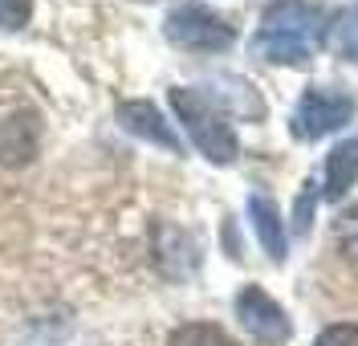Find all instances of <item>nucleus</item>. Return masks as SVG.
<instances>
[{
  "label": "nucleus",
  "instance_id": "obj_6",
  "mask_svg": "<svg viewBox=\"0 0 358 346\" xmlns=\"http://www.w3.org/2000/svg\"><path fill=\"white\" fill-rule=\"evenodd\" d=\"M118 127L131 131L134 138H147V143H155L163 151H171V155L183 151L179 135L171 131V122L159 115L155 102H122V106H118Z\"/></svg>",
  "mask_w": 358,
  "mask_h": 346
},
{
  "label": "nucleus",
  "instance_id": "obj_5",
  "mask_svg": "<svg viewBox=\"0 0 358 346\" xmlns=\"http://www.w3.org/2000/svg\"><path fill=\"white\" fill-rule=\"evenodd\" d=\"M236 318H241V326H245L252 338H261V343H268V346H281L289 338V318H285V310L268 298L261 285H245V289L236 294Z\"/></svg>",
  "mask_w": 358,
  "mask_h": 346
},
{
  "label": "nucleus",
  "instance_id": "obj_2",
  "mask_svg": "<svg viewBox=\"0 0 358 346\" xmlns=\"http://www.w3.org/2000/svg\"><path fill=\"white\" fill-rule=\"evenodd\" d=\"M171 110L179 115V122L187 127L192 143L200 147V155L216 167H228L241 155V138L232 131V122L216 106V98H208L203 90H187V86H176L171 90Z\"/></svg>",
  "mask_w": 358,
  "mask_h": 346
},
{
  "label": "nucleus",
  "instance_id": "obj_4",
  "mask_svg": "<svg viewBox=\"0 0 358 346\" xmlns=\"http://www.w3.org/2000/svg\"><path fill=\"white\" fill-rule=\"evenodd\" d=\"M350 118H355V98L346 90L310 86V90L297 98V106H293L289 131L297 143H317V138H326L330 131H342Z\"/></svg>",
  "mask_w": 358,
  "mask_h": 346
},
{
  "label": "nucleus",
  "instance_id": "obj_10",
  "mask_svg": "<svg viewBox=\"0 0 358 346\" xmlns=\"http://www.w3.org/2000/svg\"><path fill=\"white\" fill-rule=\"evenodd\" d=\"M167 346H236V343L212 322H187L179 330H171V343Z\"/></svg>",
  "mask_w": 358,
  "mask_h": 346
},
{
  "label": "nucleus",
  "instance_id": "obj_7",
  "mask_svg": "<svg viewBox=\"0 0 358 346\" xmlns=\"http://www.w3.org/2000/svg\"><path fill=\"white\" fill-rule=\"evenodd\" d=\"M248 220H252L257 240L265 245V253L273 257V261H285L289 240H285L281 212H277V204H273V196H265V192H252V196H248Z\"/></svg>",
  "mask_w": 358,
  "mask_h": 346
},
{
  "label": "nucleus",
  "instance_id": "obj_11",
  "mask_svg": "<svg viewBox=\"0 0 358 346\" xmlns=\"http://www.w3.org/2000/svg\"><path fill=\"white\" fill-rule=\"evenodd\" d=\"M334 236H338V249L346 257H355L358 261V204H350L342 216H338L334 224Z\"/></svg>",
  "mask_w": 358,
  "mask_h": 346
},
{
  "label": "nucleus",
  "instance_id": "obj_3",
  "mask_svg": "<svg viewBox=\"0 0 358 346\" xmlns=\"http://www.w3.org/2000/svg\"><path fill=\"white\" fill-rule=\"evenodd\" d=\"M163 33H167L171 45L187 49V53H224L236 41V29L224 21L220 13H212L208 4H196V0L176 4L163 21Z\"/></svg>",
  "mask_w": 358,
  "mask_h": 346
},
{
  "label": "nucleus",
  "instance_id": "obj_1",
  "mask_svg": "<svg viewBox=\"0 0 358 346\" xmlns=\"http://www.w3.org/2000/svg\"><path fill=\"white\" fill-rule=\"evenodd\" d=\"M326 45V13L310 0H273L248 41V53L268 66H310Z\"/></svg>",
  "mask_w": 358,
  "mask_h": 346
},
{
  "label": "nucleus",
  "instance_id": "obj_14",
  "mask_svg": "<svg viewBox=\"0 0 358 346\" xmlns=\"http://www.w3.org/2000/svg\"><path fill=\"white\" fill-rule=\"evenodd\" d=\"M310 212H313V184L301 187V204H293V229H297V236H306L310 232Z\"/></svg>",
  "mask_w": 358,
  "mask_h": 346
},
{
  "label": "nucleus",
  "instance_id": "obj_12",
  "mask_svg": "<svg viewBox=\"0 0 358 346\" xmlns=\"http://www.w3.org/2000/svg\"><path fill=\"white\" fill-rule=\"evenodd\" d=\"M313 346H358V326H355V322H334V326H326V330L313 338Z\"/></svg>",
  "mask_w": 358,
  "mask_h": 346
},
{
  "label": "nucleus",
  "instance_id": "obj_9",
  "mask_svg": "<svg viewBox=\"0 0 358 346\" xmlns=\"http://www.w3.org/2000/svg\"><path fill=\"white\" fill-rule=\"evenodd\" d=\"M326 45L334 49L338 57L358 62V4L338 8V17L326 24Z\"/></svg>",
  "mask_w": 358,
  "mask_h": 346
},
{
  "label": "nucleus",
  "instance_id": "obj_8",
  "mask_svg": "<svg viewBox=\"0 0 358 346\" xmlns=\"http://www.w3.org/2000/svg\"><path fill=\"white\" fill-rule=\"evenodd\" d=\"M358 180V138H346V143H338L334 151H330V159H326V187H322V200H346V192L355 187Z\"/></svg>",
  "mask_w": 358,
  "mask_h": 346
},
{
  "label": "nucleus",
  "instance_id": "obj_13",
  "mask_svg": "<svg viewBox=\"0 0 358 346\" xmlns=\"http://www.w3.org/2000/svg\"><path fill=\"white\" fill-rule=\"evenodd\" d=\"M33 13V0H0V29H21Z\"/></svg>",
  "mask_w": 358,
  "mask_h": 346
}]
</instances>
